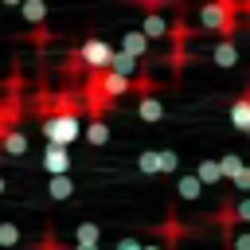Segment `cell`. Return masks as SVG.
I'll use <instances>...</instances> for the list:
<instances>
[{
	"mask_svg": "<svg viewBox=\"0 0 250 250\" xmlns=\"http://www.w3.org/2000/svg\"><path fill=\"white\" fill-rule=\"evenodd\" d=\"M82 129H78V117H51V121H43V137H47V145H62V148H70V141L78 137Z\"/></svg>",
	"mask_w": 250,
	"mask_h": 250,
	"instance_id": "obj_4",
	"label": "cell"
},
{
	"mask_svg": "<svg viewBox=\"0 0 250 250\" xmlns=\"http://www.w3.org/2000/svg\"><path fill=\"white\" fill-rule=\"evenodd\" d=\"M102 82H105V90H109V98H113V102H121L125 94H133V78H125V74L105 70V74H102Z\"/></svg>",
	"mask_w": 250,
	"mask_h": 250,
	"instance_id": "obj_13",
	"label": "cell"
},
{
	"mask_svg": "<svg viewBox=\"0 0 250 250\" xmlns=\"http://www.w3.org/2000/svg\"><path fill=\"white\" fill-rule=\"evenodd\" d=\"M152 230H156V242H160L164 250H176V246H180L184 238H191V234H199L195 227H188V223H184V219L176 215V207H168V215H164V219H160V223H156Z\"/></svg>",
	"mask_w": 250,
	"mask_h": 250,
	"instance_id": "obj_3",
	"label": "cell"
},
{
	"mask_svg": "<svg viewBox=\"0 0 250 250\" xmlns=\"http://www.w3.org/2000/svg\"><path fill=\"white\" fill-rule=\"evenodd\" d=\"M219 164H223V180H227V184H234V180L242 176V168H246V160H242L238 152H223Z\"/></svg>",
	"mask_w": 250,
	"mask_h": 250,
	"instance_id": "obj_20",
	"label": "cell"
},
{
	"mask_svg": "<svg viewBox=\"0 0 250 250\" xmlns=\"http://www.w3.org/2000/svg\"><path fill=\"white\" fill-rule=\"evenodd\" d=\"M238 16H242L238 12V0H215V4H203L195 12V23H199V31H211L219 39H234Z\"/></svg>",
	"mask_w": 250,
	"mask_h": 250,
	"instance_id": "obj_1",
	"label": "cell"
},
{
	"mask_svg": "<svg viewBox=\"0 0 250 250\" xmlns=\"http://www.w3.org/2000/svg\"><path fill=\"white\" fill-rule=\"evenodd\" d=\"M137 172H141V176H160V148L137 152Z\"/></svg>",
	"mask_w": 250,
	"mask_h": 250,
	"instance_id": "obj_18",
	"label": "cell"
},
{
	"mask_svg": "<svg viewBox=\"0 0 250 250\" xmlns=\"http://www.w3.org/2000/svg\"><path fill=\"white\" fill-rule=\"evenodd\" d=\"M234 215H238L242 227H250V195H238L234 199Z\"/></svg>",
	"mask_w": 250,
	"mask_h": 250,
	"instance_id": "obj_25",
	"label": "cell"
},
{
	"mask_svg": "<svg viewBox=\"0 0 250 250\" xmlns=\"http://www.w3.org/2000/svg\"><path fill=\"white\" fill-rule=\"evenodd\" d=\"M20 16H23L31 27H43V23H47V4H43V0H27V4L20 8Z\"/></svg>",
	"mask_w": 250,
	"mask_h": 250,
	"instance_id": "obj_19",
	"label": "cell"
},
{
	"mask_svg": "<svg viewBox=\"0 0 250 250\" xmlns=\"http://www.w3.org/2000/svg\"><path fill=\"white\" fill-rule=\"evenodd\" d=\"M23 242V230L16 223H0V250H16Z\"/></svg>",
	"mask_w": 250,
	"mask_h": 250,
	"instance_id": "obj_22",
	"label": "cell"
},
{
	"mask_svg": "<svg viewBox=\"0 0 250 250\" xmlns=\"http://www.w3.org/2000/svg\"><path fill=\"white\" fill-rule=\"evenodd\" d=\"M121 51H125V55H133V59H141L145 66H152V62H148V59H152V55H148V35H145L141 27L121 35Z\"/></svg>",
	"mask_w": 250,
	"mask_h": 250,
	"instance_id": "obj_7",
	"label": "cell"
},
{
	"mask_svg": "<svg viewBox=\"0 0 250 250\" xmlns=\"http://www.w3.org/2000/svg\"><path fill=\"white\" fill-rule=\"evenodd\" d=\"M47 195L51 199H70L74 195V180L70 176H51L47 180Z\"/></svg>",
	"mask_w": 250,
	"mask_h": 250,
	"instance_id": "obj_21",
	"label": "cell"
},
{
	"mask_svg": "<svg viewBox=\"0 0 250 250\" xmlns=\"http://www.w3.org/2000/svg\"><path fill=\"white\" fill-rule=\"evenodd\" d=\"M23 152H27V133L23 129H12L0 141V156H23Z\"/></svg>",
	"mask_w": 250,
	"mask_h": 250,
	"instance_id": "obj_16",
	"label": "cell"
},
{
	"mask_svg": "<svg viewBox=\"0 0 250 250\" xmlns=\"http://www.w3.org/2000/svg\"><path fill=\"white\" fill-rule=\"evenodd\" d=\"M43 168H47L51 176H70V148L47 145V148H43Z\"/></svg>",
	"mask_w": 250,
	"mask_h": 250,
	"instance_id": "obj_6",
	"label": "cell"
},
{
	"mask_svg": "<svg viewBox=\"0 0 250 250\" xmlns=\"http://www.w3.org/2000/svg\"><path fill=\"white\" fill-rule=\"evenodd\" d=\"M227 117H230V125H234L238 133H250V82L242 86V94H234Z\"/></svg>",
	"mask_w": 250,
	"mask_h": 250,
	"instance_id": "obj_5",
	"label": "cell"
},
{
	"mask_svg": "<svg viewBox=\"0 0 250 250\" xmlns=\"http://www.w3.org/2000/svg\"><path fill=\"white\" fill-rule=\"evenodd\" d=\"M195 176L203 180V188H219V184H223V164L211 160V156H203V160L195 164Z\"/></svg>",
	"mask_w": 250,
	"mask_h": 250,
	"instance_id": "obj_9",
	"label": "cell"
},
{
	"mask_svg": "<svg viewBox=\"0 0 250 250\" xmlns=\"http://www.w3.org/2000/svg\"><path fill=\"white\" fill-rule=\"evenodd\" d=\"M145 250H164V246H160V242H152V246H145Z\"/></svg>",
	"mask_w": 250,
	"mask_h": 250,
	"instance_id": "obj_28",
	"label": "cell"
},
{
	"mask_svg": "<svg viewBox=\"0 0 250 250\" xmlns=\"http://www.w3.org/2000/svg\"><path fill=\"white\" fill-rule=\"evenodd\" d=\"M117 250H145V246H141L137 238H121V242H117Z\"/></svg>",
	"mask_w": 250,
	"mask_h": 250,
	"instance_id": "obj_26",
	"label": "cell"
},
{
	"mask_svg": "<svg viewBox=\"0 0 250 250\" xmlns=\"http://www.w3.org/2000/svg\"><path fill=\"white\" fill-rule=\"evenodd\" d=\"M141 31H145L148 39H164V35L172 31V23H164V12H145V20H141Z\"/></svg>",
	"mask_w": 250,
	"mask_h": 250,
	"instance_id": "obj_11",
	"label": "cell"
},
{
	"mask_svg": "<svg viewBox=\"0 0 250 250\" xmlns=\"http://www.w3.org/2000/svg\"><path fill=\"white\" fill-rule=\"evenodd\" d=\"M98 242H102V227L90 223V219H82L74 227V246H98Z\"/></svg>",
	"mask_w": 250,
	"mask_h": 250,
	"instance_id": "obj_15",
	"label": "cell"
},
{
	"mask_svg": "<svg viewBox=\"0 0 250 250\" xmlns=\"http://www.w3.org/2000/svg\"><path fill=\"white\" fill-rule=\"evenodd\" d=\"M31 250H74V242L66 246V242L59 238V227H55V223H47V227H43V234H39V242H31Z\"/></svg>",
	"mask_w": 250,
	"mask_h": 250,
	"instance_id": "obj_14",
	"label": "cell"
},
{
	"mask_svg": "<svg viewBox=\"0 0 250 250\" xmlns=\"http://www.w3.org/2000/svg\"><path fill=\"white\" fill-rule=\"evenodd\" d=\"M109 70H113V74H125V78H137V74L145 70V62H141V59H133V55H125V51H117V55H113V62H109Z\"/></svg>",
	"mask_w": 250,
	"mask_h": 250,
	"instance_id": "obj_12",
	"label": "cell"
},
{
	"mask_svg": "<svg viewBox=\"0 0 250 250\" xmlns=\"http://www.w3.org/2000/svg\"><path fill=\"white\" fill-rule=\"evenodd\" d=\"M86 141H90L94 148L109 145V125H105V121H90V125H86Z\"/></svg>",
	"mask_w": 250,
	"mask_h": 250,
	"instance_id": "obj_23",
	"label": "cell"
},
{
	"mask_svg": "<svg viewBox=\"0 0 250 250\" xmlns=\"http://www.w3.org/2000/svg\"><path fill=\"white\" fill-rule=\"evenodd\" d=\"M191 35H199V31L188 23V8H180V4H176L172 31H168V39H172V55H168V62H172V78H180V70L191 62V55H188V39H191Z\"/></svg>",
	"mask_w": 250,
	"mask_h": 250,
	"instance_id": "obj_2",
	"label": "cell"
},
{
	"mask_svg": "<svg viewBox=\"0 0 250 250\" xmlns=\"http://www.w3.org/2000/svg\"><path fill=\"white\" fill-rule=\"evenodd\" d=\"M137 117H141L145 125H156V121L164 117V105H160V98H156V94H148V98H137Z\"/></svg>",
	"mask_w": 250,
	"mask_h": 250,
	"instance_id": "obj_8",
	"label": "cell"
},
{
	"mask_svg": "<svg viewBox=\"0 0 250 250\" xmlns=\"http://www.w3.org/2000/svg\"><path fill=\"white\" fill-rule=\"evenodd\" d=\"M203 195V180L195 176V172H188V176H176V199H199Z\"/></svg>",
	"mask_w": 250,
	"mask_h": 250,
	"instance_id": "obj_10",
	"label": "cell"
},
{
	"mask_svg": "<svg viewBox=\"0 0 250 250\" xmlns=\"http://www.w3.org/2000/svg\"><path fill=\"white\" fill-rule=\"evenodd\" d=\"M211 59H215L219 66H234V62H238V47H234V39H219V43L211 47Z\"/></svg>",
	"mask_w": 250,
	"mask_h": 250,
	"instance_id": "obj_17",
	"label": "cell"
},
{
	"mask_svg": "<svg viewBox=\"0 0 250 250\" xmlns=\"http://www.w3.org/2000/svg\"><path fill=\"white\" fill-rule=\"evenodd\" d=\"M176 168H180V156H176L172 148H160V172H164V176H172Z\"/></svg>",
	"mask_w": 250,
	"mask_h": 250,
	"instance_id": "obj_24",
	"label": "cell"
},
{
	"mask_svg": "<svg viewBox=\"0 0 250 250\" xmlns=\"http://www.w3.org/2000/svg\"><path fill=\"white\" fill-rule=\"evenodd\" d=\"M74 250H98V246H74Z\"/></svg>",
	"mask_w": 250,
	"mask_h": 250,
	"instance_id": "obj_29",
	"label": "cell"
},
{
	"mask_svg": "<svg viewBox=\"0 0 250 250\" xmlns=\"http://www.w3.org/2000/svg\"><path fill=\"white\" fill-rule=\"evenodd\" d=\"M246 137H250V133H246Z\"/></svg>",
	"mask_w": 250,
	"mask_h": 250,
	"instance_id": "obj_30",
	"label": "cell"
},
{
	"mask_svg": "<svg viewBox=\"0 0 250 250\" xmlns=\"http://www.w3.org/2000/svg\"><path fill=\"white\" fill-rule=\"evenodd\" d=\"M4 191H8V180H4V176H0V195H4Z\"/></svg>",
	"mask_w": 250,
	"mask_h": 250,
	"instance_id": "obj_27",
	"label": "cell"
}]
</instances>
